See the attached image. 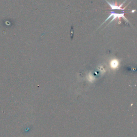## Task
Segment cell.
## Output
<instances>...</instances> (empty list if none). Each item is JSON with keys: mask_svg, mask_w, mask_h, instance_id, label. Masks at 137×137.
Segmentation results:
<instances>
[{"mask_svg": "<svg viewBox=\"0 0 137 137\" xmlns=\"http://www.w3.org/2000/svg\"><path fill=\"white\" fill-rule=\"evenodd\" d=\"M111 17H113V19L111 20V21L110 22V23H109V24L111 23V22H113V21H114L115 19L116 18H121V17H122V18H124V20H125L126 21H127L128 22V21L127 20V19L125 17V16H124V13H122V14H119V13H111V14H110V15L108 17V18H107V19L105 20V22H104V23H103L101 25H102L104 24L105 22H106L110 18H111Z\"/></svg>", "mask_w": 137, "mask_h": 137, "instance_id": "1", "label": "cell"}, {"mask_svg": "<svg viewBox=\"0 0 137 137\" xmlns=\"http://www.w3.org/2000/svg\"><path fill=\"white\" fill-rule=\"evenodd\" d=\"M105 1L107 2V3L109 4V5H110V8L111 9H113V10H124L125 9V8H122V6H123V4H124V3H122V4H121V5L120 6H117V5H115V4H111L108 1H107V0H105Z\"/></svg>", "mask_w": 137, "mask_h": 137, "instance_id": "2", "label": "cell"}, {"mask_svg": "<svg viewBox=\"0 0 137 137\" xmlns=\"http://www.w3.org/2000/svg\"><path fill=\"white\" fill-rule=\"evenodd\" d=\"M119 65L118 62L116 60H114L111 62V67L112 68L115 69L117 68Z\"/></svg>", "mask_w": 137, "mask_h": 137, "instance_id": "3", "label": "cell"}]
</instances>
